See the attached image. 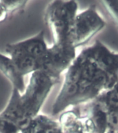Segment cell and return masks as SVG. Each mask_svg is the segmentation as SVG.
<instances>
[{
    "label": "cell",
    "instance_id": "6da1fadb",
    "mask_svg": "<svg viewBox=\"0 0 118 133\" xmlns=\"http://www.w3.org/2000/svg\"><path fill=\"white\" fill-rule=\"evenodd\" d=\"M118 73V54L101 42L84 48L65 72L62 87L53 103L52 114L95 99L113 87Z\"/></svg>",
    "mask_w": 118,
    "mask_h": 133
},
{
    "label": "cell",
    "instance_id": "7a4b0ae2",
    "mask_svg": "<svg viewBox=\"0 0 118 133\" xmlns=\"http://www.w3.org/2000/svg\"><path fill=\"white\" fill-rule=\"evenodd\" d=\"M56 82L42 71L31 74L22 93L12 88L10 98L0 116L23 130L39 114L46 99Z\"/></svg>",
    "mask_w": 118,
    "mask_h": 133
},
{
    "label": "cell",
    "instance_id": "3957f363",
    "mask_svg": "<svg viewBox=\"0 0 118 133\" xmlns=\"http://www.w3.org/2000/svg\"><path fill=\"white\" fill-rule=\"evenodd\" d=\"M48 48L44 32L41 31L33 37L15 43L8 44L5 46V52L19 72L24 77L40 71Z\"/></svg>",
    "mask_w": 118,
    "mask_h": 133
},
{
    "label": "cell",
    "instance_id": "277c9868",
    "mask_svg": "<svg viewBox=\"0 0 118 133\" xmlns=\"http://www.w3.org/2000/svg\"><path fill=\"white\" fill-rule=\"evenodd\" d=\"M77 11L78 4L76 1L56 0L48 5L44 21L53 33V43L71 44L70 32Z\"/></svg>",
    "mask_w": 118,
    "mask_h": 133
},
{
    "label": "cell",
    "instance_id": "5b68a950",
    "mask_svg": "<svg viewBox=\"0 0 118 133\" xmlns=\"http://www.w3.org/2000/svg\"><path fill=\"white\" fill-rule=\"evenodd\" d=\"M105 24V21L95 6H90L75 17L70 32V43L76 49L87 43L104 28Z\"/></svg>",
    "mask_w": 118,
    "mask_h": 133
},
{
    "label": "cell",
    "instance_id": "8992f818",
    "mask_svg": "<svg viewBox=\"0 0 118 133\" xmlns=\"http://www.w3.org/2000/svg\"><path fill=\"white\" fill-rule=\"evenodd\" d=\"M76 56V48L71 44L53 43L48 48L39 71L45 73L57 83Z\"/></svg>",
    "mask_w": 118,
    "mask_h": 133
},
{
    "label": "cell",
    "instance_id": "52a82bcc",
    "mask_svg": "<svg viewBox=\"0 0 118 133\" xmlns=\"http://www.w3.org/2000/svg\"><path fill=\"white\" fill-rule=\"evenodd\" d=\"M0 71L10 81L12 88H15L21 93L24 91V77L19 72L12 60L2 53H0Z\"/></svg>",
    "mask_w": 118,
    "mask_h": 133
},
{
    "label": "cell",
    "instance_id": "ba28073f",
    "mask_svg": "<svg viewBox=\"0 0 118 133\" xmlns=\"http://www.w3.org/2000/svg\"><path fill=\"white\" fill-rule=\"evenodd\" d=\"M58 121L64 133H86L82 118L74 109L62 112Z\"/></svg>",
    "mask_w": 118,
    "mask_h": 133
},
{
    "label": "cell",
    "instance_id": "9c48e42d",
    "mask_svg": "<svg viewBox=\"0 0 118 133\" xmlns=\"http://www.w3.org/2000/svg\"><path fill=\"white\" fill-rule=\"evenodd\" d=\"M102 3L118 28V1H103Z\"/></svg>",
    "mask_w": 118,
    "mask_h": 133
},
{
    "label": "cell",
    "instance_id": "30bf717a",
    "mask_svg": "<svg viewBox=\"0 0 118 133\" xmlns=\"http://www.w3.org/2000/svg\"><path fill=\"white\" fill-rule=\"evenodd\" d=\"M2 2L8 13L23 10L26 5V3H28L27 1H2Z\"/></svg>",
    "mask_w": 118,
    "mask_h": 133
},
{
    "label": "cell",
    "instance_id": "8fae6325",
    "mask_svg": "<svg viewBox=\"0 0 118 133\" xmlns=\"http://www.w3.org/2000/svg\"><path fill=\"white\" fill-rule=\"evenodd\" d=\"M106 133H118V128L117 129H110L107 131Z\"/></svg>",
    "mask_w": 118,
    "mask_h": 133
}]
</instances>
